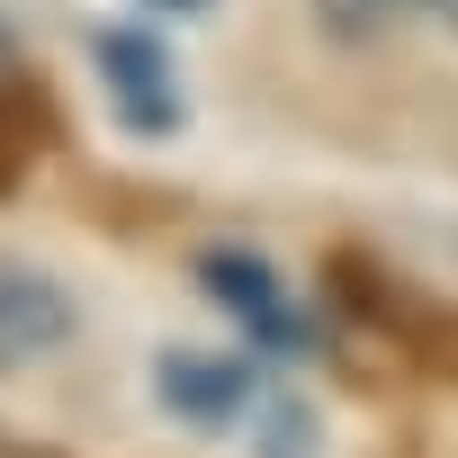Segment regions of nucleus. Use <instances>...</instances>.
Segmentation results:
<instances>
[{"instance_id": "1", "label": "nucleus", "mask_w": 458, "mask_h": 458, "mask_svg": "<svg viewBox=\"0 0 458 458\" xmlns=\"http://www.w3.org/2000/svg\"><path fill=\"white\" fill-rule=\"evenodd\" d=\"M81 333V306L64 297V279L28 270V261H0V369H37Z\"/></svg>"}, {"instance_id": "2", "label": "nucleus", "mask_w": 458, "mask_h": 458, "mask_svg": "<svg viewBox=\"0 0 458 458\" xmlns=\"http://www.w3.org/2000/svg\"><path fill=\"white\" fill-rule=\"evenodd\" d=\"M90 55H99V81H108V99H117V117H126L135 135H171V126H180V81H171V55H162L144 28H108Z\"/></svg>"}, {"instance_id": "3", "label": "nucleus", "mask_w": 458, "mask_h": 458, "mask_svg": "<svg viewBox=\"0 0 458 458\" xmlns=\"http://www.w3.org/2000/svg\"><path fill=\"white\" fill-rule=\"evenodd\" d=\"M198 279H207L216 306H234L270 351H297V342H306V324L288 315V297H279V279H270V261H252V252H207Z\"/></svg>"}, {"instance_id": "4", "label": "nucleus", "mask_w": 458, "mask_h": 458, "mask_svg": "<svg viewBox=\"0 0 458 458\" xmlns=\"http://www.w3.org/2000/svg\"><path fill=\"white\" fill-rule=\"evenodd\" d=\"M162 404H180L189 422H225L243 404V369H207V360H162Z\"/></svg>"}, {"instance_id": "5", "label": "nucleus", "mask_w": 458, "mask_h": 458, "mask_svg": "<svg viewBox=\"0 0 458 458\" xmlns=\"http://www.w3.org/2000/svg\"><path fill=\"white\" fill-rule=\"evenodd\" d=\"M404 10H413V0H315V19H324L333 37H351V46L377 37V28H395Z\"/></svg>"}, {"instance_id": "6", "label": "nucleus", "mask_w": 458, "mask_h": 458, "mask_svg": "<svg viewBox=\"0 0 458 458\" xmlns=\"http://www.w3.org/2000/svg\"><path fill=\"white\" fill-rule=\"evenodd\" d=\"M306 449V404H270V458H297Z\"/></svg>"}, {"instance_id": "7", "label": "nucleus", "mask_w": 458, "mask_h": 458, "mask_svg": "<svg viewBox=\"0 0 458 458\" xmlns=\"http://www.w3.org/2000/svg\"><path fill=\"white\" fill-rule=\"evenodd\" d=\"M28 72H19V37H10V19H0V99H10Z\"/></svg>"}, {"instance_id": "8", "label": "nucleus", "mask_w": 458, "mask_h": 458, "mask_svg": "<svg viewBox=\"0 0 458 458\" xmlns=\"http://www.w3.org/2000/svg\"><path fill=\"white\" fill-rule=\"evenodd\" d=\"M0 458H55V449H37V440H19V431H0Z\"/></svg>"}, {"instance_id": "9", "label": "nucleus", "mask_w": 458, "mask_h": 458, "mask_svg": "<svg viewBox=\"0 0 458 458\" xmlns=\"http://www.w3.org/2000/svg\"><path fill=\"white\" fill-rule=\"evenodd\" d=\"M440 19H449V28H458V0H440Z\"/></svg>"}]
</instances>
